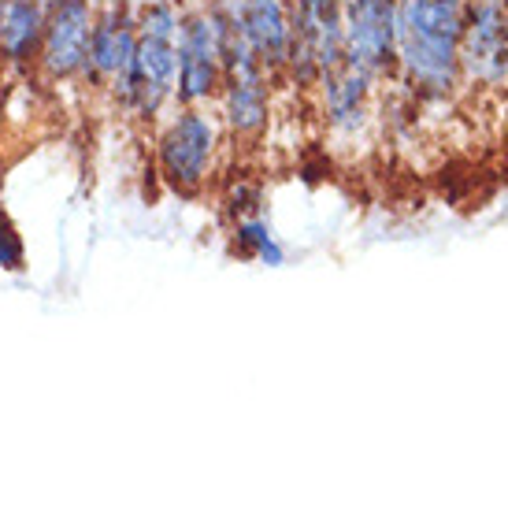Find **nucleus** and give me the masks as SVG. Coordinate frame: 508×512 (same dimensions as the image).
Returning <instances> with one entry per match:
<instances>
[{
  "mask_svg": "<svg viewBox=\"0 0 508 512\" xmlns=\"http://www.w3.org/2000/svg\"><path fill=\"white\" fill-rule=\"evenodd\" d=\"M0 271H26V242L8 212H0Z\"/></svg>",
  "mask_w": 508,
  "mask_h": 512,
  "instance_id": "nucleus-14",
  "label": "nucleus"
},
{
  "mask_svg": "<svg viewBox=\"0 0 508 512\" xmlns=\"http://www.w3.org/2000/svg\"><path fill=\"white\" fill-rule=\"evenodd\" d=\"M501 4H505V12H508V0H501Z\"/></svg>",
  "mask_w": 508,
  "mask_h": 512,
  "instance_id": "nucleus-15",
  "label": "nucleus"
},
{
  "mask_svg": "<svg viewBox=\"0 0 508 512\" xmlns=\"http://www.w3.org/2000/svg\"><path fill=\"white\" fill-rule=\"evenodd\" d=\"M345 64L379 78L397 67V0H342Z\"/></svg>",
  "mask_w": 508,
  "mask_h": 512,
  "instance_id": "nucleus-4",
  "label": "nucleus"
},
{
  "mask_svg": "<svg viewBox=\"0 0 508 512\" xmlns=\"http://www.w3.org/2000/svg\"><path fill=\"white\" fill-rule=\"evenodd\" d=\"M234 249L242 256H253V260L267 264V268H282L286 264V249L275 242V234H271V227H267L264 219L256 216L238 219V227H234Z\"/></svg>",
  "mask_w": 508,
  "mask_h": 512,
  "instance_id": "nucleus-12",
  "label": "nucleus"
},
{
  "mask_svg": "<svg viewBox=\"0 0 508 512\" xmlns=\"http://www.w3.org/2000/svg\"><path fill=\"white\" fill-rule=\"evenodd\" d=\"M468 0H397V67L427 101L460 86V38Z\"/></svg>",
  "mask_w": 508,
  "mask_h": 512,
  "instance_id": "nucleus-1",
  "label": "nucleus"
},
{
  "mask_svg": "<svg viewBox=\"0 0 508 512\" xmlns=\"http://www.w3.org/2000/svg\"><path fill=\"white\" fill-rule=\"evenodd\" d=\"M375 78L342 64L319 75V93H323V116L334 134H356L368 123V97Z\"/></svg>",
  "mask_w": 508,
  "mask_h": 512,
  "instance_id": "nucleus-8",
  "label": "nucleus"
},
{
  "mask_svg": "<svg viewBox=\"0 0 508 512\" xmlns=\"http://www.w3.org/2000/svg\"><path fill=\"white\" fill-rule=\"evenodd\" d=\"M49 0H0V64L30 71L45 38Z\"/></svg>",
  "mask_w": 508,
  "mask_h": 512,
  "instance_id": "nucleus-7",
  "label": "nucleus"
},
{
  "mask_svg": "<svg viewBox=\"0 0 508 512\" xmlns=\"http://www.w3.org/2000/svg\"><path fill=\"white\" fill-rule=\"evenodd\" d=\"M267 116H271V90H267L264 71L223 78V90H219V123L234 138H256V134H264Z\"/></svg>",
  "mask_w": 508,
  "mask_h": 512,
  "instance_id": "nucleus-9",
  "label": "nucleus"
},
{
  "mask_svg": "<svg viewBox=\"0 0 508 512\" xmlns=\"http://www.w3.org/2000/svg\"><path fill=\"white\" fill-rule=\"evenodd\" d=\"M93 19H97L93 0H49L45 38H41L38 64H34L49 82H75V78H82Z\"/></svg>",
  "mask_w": 508,
  "mask_h": 512,
  "instance_id": "nucleus-5",
  "label": "nucleus"
},
{
  "mask_svg": "<svg viewBox=\"0 0 508 512\" xmlns=\"http://www.w3.org/2000/svg\"><path fill=\"white\" fill-rule=\"evenodd\" d=\"M130 30H134V8H130L127 0H108L104 8H97L93 34H89L86 71H82V78L93 82L97 90H108L112 71H115V64H119V52H123V41L130 38Z\"/></svg>",
  "mask_w": 508,
  "mask_h": 512,
  "instance_id": "nucleus-10",
  "label": "nucleus"
},
{
  "mask_svg": "<svg viewBox=\"0 0 508 512\" xmlns=\"http://www.w3.org/2000/svg\"><path fill=\"white\" fill-rule=\"evenodd\" d=\"M460 78L479 86H501L508 78V12L501 0H468Z\"/></svg>",
  "mask_w": 508,
  "mask_h": 512,
  "instance_id": "nucleus-6",
  "label": "nucleus"
},
{
  "mask_svg": "<svg viewBox=\"0 0 508 512\" xmlns=\"http://www.w3.org/2000/svg\"><path fill=\"white\" fill-rule=\"evenodd\" d=\"M178 19H182V8L175 0H149V4L134 8V26H138V34H149V38L175 41Z\"/></svg>",
  "mask_w": 508,
  "mask_h": 512,
  "instance_id": "nucleus-13",
  "label": "nucleus"
},
{
  "mask_svg": "<svg viewBox=\"0 0 508 512\" xmlns=\"http://www.w3.org/2000/svg\"><path fill=\"white\" fill-rule=\"evenodd\" d=\"M238 23L253 45L256 60L267 75L286 64V41H290V19H286V0H234Z\"/></svg>",
  "mask_w": 508,
  "mask_h": 512,
  "instance_id": "nucleus-11",
  "label": "nucleus"
},
{
  "mask_svg": "<svg viewBox=\"0 0 508 512\" xmlns=\"http://www.w3.org/2000/svg\"><path fill=\"white\" fill-rule=\"evenodd\" d=\"M219 116H212L204 104H186L175 116L167 119V127L156 138V167L160 179L175 193H201L208 175L216 171V153H219Z\"/></svg>",
  "mask_w": 508,
  "mask_h": 512,
  "instance_id": "nucleus-2",
  "label": "nucleus"
},
{
  "mask_svg": "<svg viewBox=\"0 0 508 512\" xmlns=\"http://www.w3.org/2000/svg\"><path fill=\"white\" fill-rule=\"evenodd\" d=\"M175 52H178V75H175V104H208L219 101L223 90V64L216 52V34L208 23L204 8H186L178 19L175 34Z\"/></svg>",
  "mask_w": 508,
  "mask_h": 512,
  "instance_id": "nucleus-3",
  "label": "nucleus"
}]
</instances>
